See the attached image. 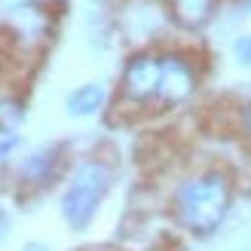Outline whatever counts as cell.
<instances>
[{
  "label": "cell",
  "mask_w": 251,
  "mask_h": 251,
  "mask_svg": "<svg viewBox=\"0 0 251 251\" xmlns=\"http://www.w3.org/2000/svg\"><path fill=\"white\" fill-rule=\"evenodd\" d=\"M233 187L224 172H205L184 181L175 193V218L193 236H211L230 215Z\"/></svg>",
  "instance_id": "obj_1"
},
{
  "label": "cell",
  "mask_w": 251,
  "mask_h": 251,
  "mask_svg": "<svg viewBox=\"0 0 251 251\" xmlns=\"http://www.w3.org/2000/svg\"><path fill=\"white\" fill-rule=\"evenodd\" d=\"M110 184H114V172H110V166L104 159H86L74 172L68 190L61 196V218L68 221L71 230L80 233L95 221Z\"/></svg>",
  "instance_id": "obj_2"
},
{
  "label": "cell",
  "mask_w": 251,
  "mask_h": 251,
  "mask_svg": "<svg viewBox=\"0 0 251 251\" xmlns=\"http://www.w3.org/2000/svg\"><path fill=\"white\" fill-rule=\"evenodd\" d=\"M159 55H135L123 74V98H129L135 104H144L150 98L159 95Z\"/></svg>",
  "instance_id": "obj_3"
},
{
  "label": "cell",
  "mask_w": 251,
  "mask_h": 251,
  "mask_svg": "<svg viewBox=\"0 0 251 251\" xmlns=\"http://www.w3.org/2000/svg\"><path fill=\"white\" fill-rule=\"evenodd\" d=\"M162 74H159V101L162 104H181L193 95L196 89V71L184 55H162L159 58Z\"/></svg>",
  "instance_id": "obj_4"
},
{
  "label": "cell",
  "mask_w": 251,
  "mask_h": 251,
  "mask_svg": "<svg viewBox=\"0 0 251 251\" xmlns=\"http://www.w3.org/2000/svg\"><path fill=\"white\" fill-rule=\"evenodd\" d=\"M58 169H61V147H55V144L40 147L22 162L19 184L25 190H43V187H49L58 178Z\"/></svg>",
  "instance_id": "obj_5"
},
{
  "label": "cell",
  "mask_w": 251,
  "mask_h": 251,
  "mask_svg": "<svg viewBox=\"0 0 251 251\" xmlns=\"http://www.w3.org/2000/svg\"><path fill=\"white\" fill-rule=\"evenodd\" d=\"M218 0H169V9L175 22L187 31H199L202 25H208V19L215 16Z\"/></svg>",
  "instance_id": "obj_6"
},
{
  "label": "cell",
  "mask_w": 251,
  "mask_h": 251,
  "mask_svg": "<svg viewBox=\"0 0 251 251\" xmlns=\"http://www.w3.org/2000/svg\"><path fill=\"white\" fill-rule=\"evenodd\" d=\"M104 104V89L101 86H83L68 98V114L71 117H92L98 107Z\"/></svg>",
  "instance_id": "obj_7"
},
{
  "label": "cell",
  "mask_w": 251,
  "mask_h": 251,
  "mask_svg": "<svg viewBox=\"0 0 251 251\" xmlns=\"http://www.w3.org/2000/svg\"><path fill=\"white\" fill-rule=\"evenodd\" d=\"M22 123V104L12 95H0V132H9Z\"/></svg>",
  "instance_id": "obj_8"
},
{
  "label": "cell",
  "mask_w": 251,
  "mask_h": 251,
  "mask_svg": "<svg viewBox=\"0 0 251 251\" xmlns=\"http://www.w3.org/2000/svg\"><path fill=\"white\" fill-rule=\"evenodd\" d=\"M233 49H236V58H239L242 65H248V68H251V34H248V37H239Z\"/></svg>",
  "instance_id": "obj_9"
},
{
  "label": "cell",
  "mask_w": 251,
  "mask_h": 251,
  "mask_svg": "<svg viewBox=\"0 0 251 251\" xmlns=\"http://www.w3.org/2000/svg\"><path fill=\"white\" fill-rule=\"evenodd\" d=\"M16 144H19V138H6V141H0V159H6V153H12Z\"/></svg>",
  "instance_id": "obj_10"
},
{
  "label": "cell",
  "mask_w": 251,
  "mask_h": 251,
  "mask_svg": "<svg viewBox=\"0 0 251 251\" xmlns=\"http://www.w3.org/2000/svg\"><path fill=\"white\" fill-rule=\"evenodd\" d=\"M6 236H9V218L3 215V211H0V242H3Z\"/></svg>",
  "instance_id": "obj_11"
},
{
  "label": "cell",
  "mask_w": 251,
  "mask_h": 251,
  "mask_svg": "<svg viewBox=\"0 0 251 251\" xmlns=\"http://www.w3.org/2000/svg\"><path fill=\"white\" fill-rule=\"evenodd\" d=\"M22 251H52V248H49L46 242H28V245H25Z\"/></svg>",
  "instance_id": "obj_12"
},
{
  "label": "cell",
  "mask_w": 251,
  "mask_h": 251,
  "mask_svg": "<svg viewBox=\"0 0 251 251\" xmlns=\"http://www.w3.org/2000/svg\"><path fill=\"white\" fill-rule=\"evenodd\" d=\"M248 132H251V110H248Z\"/></svg>",
  "instance_id": "obj_13"
}]
</instances>
